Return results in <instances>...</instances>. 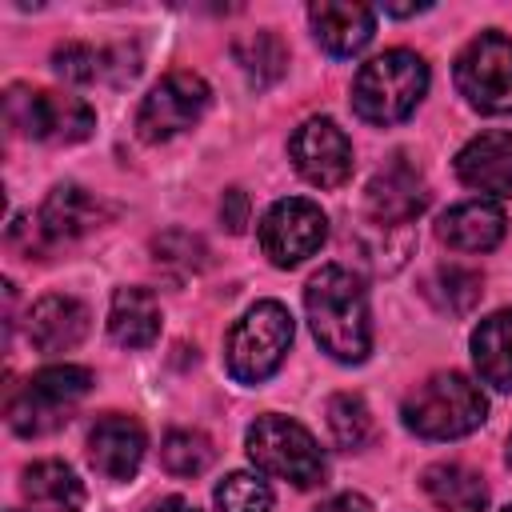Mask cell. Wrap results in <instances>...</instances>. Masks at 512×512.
Returning a JSON list of instances; mask_svg holds the SVG:
<instances>
[{
  "mask_svg": "<svg viewBox=\"0 0 512 512\" xmlns=\"http://www.w3.org/2000/svg\"><path fill=\"white\" fill-rule=\"evenodd\" d=\"M404 428L424 440H456L484 424L488 400L464 372H432L400 404Z\"/></svg>",
  "mask_w": 512,
  "mask_h": 512,
  "instance_id": "obj_3",
  "label": "cell"
},
{
  "mask_svg": "<svg viewBox=\"0 0 512 512\" xmlns=\"http://www.w3.org/2000/svg\"><path fill=\"white\" fill-rule=\"evenodd\" d=\"M292 168L316 188H340L352 176V140L328 116H308L288 140Z\"/></svg>",
  "mask_w": 512,
  "mask_h": 512,
  "instance_id": "obj_11",
  "label": "cell"
},
{
  "mask_svg": "<svg viewBox=\"0 0 512 512\" xmlns=\"http://www.w3.org/2000/svg\"><path fill=\"white\" fill-rule=\"evenodd\" d=\"M420 484L440 512H484L488 508L484 476L464 464H432V468H424Z\"/></svg>",
  "mask_w": 512,
  "mask_h": 512,
  "instance_id": "obj_21",
  "label": "cell"
},
{
  "mask_svg": "<svg viewBox=\"0 0 512 512\" xmlns=\"http://www.w3.org/2000/svg\"><path fill=\"white\" fill-rule=\"evenodd\" d=\"M88 304L76 300V296H64V292H52V296H40L32 308H28V340L36 344V352H68L76 348L84 336H88Z\"/></svg>",
  "mask_w": 512,
  "mask_h": 512,
  "instance_id": "obj_16",
  "label": "cell"
},
{
  "mask_svg": "<svg viewBox=\"0 0 512 512\" xmlns=\"http://www.w3.org/2000/svg\"><path fill=\"white\" fill-rule=\"evenodd\" d=\"M304 312L312 324L316 344L340 360L360 364L372 348V316H368V292L356 272L340 264H324L304 284Z\"/></svg>",
  "mask_w": 512,
  "mask_h": 512,
  "instance_id": "obj_1",
  "label": "cell"
},
{
  "mask_svg": "<svg viewBox=\"0 0 512 512\" xmlns=\"http://www.w3.org/2000/svg\"><path fill=\"white\" fill-rule=\"evenodd\" d=\"M220 220H224L228 232H244V224H248V196H244L240 188H228V192H224V200H220Z\"/></svg>",
  "mask_w": 512,
  "mask_h": 512,
  "instance_id": "obj_29",
  "label": "cell"
},
{
  "mask_svg": "<svg viewBox=\"0 0 512 512\" xmlns=\"http://www.w3.org/2000/svg\"><path fill=\"white\" fill-rule=\"evenodd\" d=\"M160 460H164V468H168L172 476H200V472L216 460V448H212V440H208L204 432H196V428H176V432L164 436Z\"/></svg>",
  "mask_w": 512,
  "mask_h": 512,
  "instance_id": "obj_25",
  "label": "cell"
},
{
  "mask_svg": "<svg viewBox=\"0 0 512 512\" xmlns=\"http://www.w3.org/2000/svg\"><path fill=\"white\" fill-rule=\"evenodd\" d=\"M504 512H512V504H508V508H504Z\"/></svg>",
  "mask_w": 512,
  "mask_h": 512,
  "instance_id": "obj_33",
  "label": "cell"
},
{
  "mask_svg": "<svg viewBox=\"0 0 512 512\" xmlns=\"http://www.w3.org/2000/svg\"><path fill=\"white\" fill-rule=\"evenodd\" d=\"M328 236V216L304 196H284L260 216V248L276 268H296Z\"/></svg>",
  "mask_w": 512,
  "mask_h": 512,
  "instance_id": "obj_10",
  "label": "cell"
},
{
  "mask_svg": "<svg viewBox=\"0 0 512 512\" xmlns=\"http://www.w3.org/2000/svg\"><path fill=\"white\" fill-rule=\"evenodd\" d=\"M108 336L120 348H148L160 336V304L148 288H116L108 304Z\"/></svg>",
  "mask_w": 512,
  "mask_h": 512,
  "instance_id": "obj_19",
  "label": "cell"
},
{
  "mask_svg": "<svg viewBox=\"0 0 512 512\" xmlns=\"http://www.w3.org/2000/svg\"><path fill=\"white\" fill-rule=\"evenodd\" d=\"M24 496L44 512H80L84 508V484L64 460H36L24 468Z\"/></svg>",
  "mask_w": 512,
  "mask_h": 512,
  "instance_id": "obj_22",
  "label": "cell"
},
{
  "mask_svg": "<svg viewBox=\"0 0 512 512\" xmlns=\"http://www.w3.org/2000/svg\"><path fill=\"white\" fill-rule=\"evenodd\" d=\"M456 88L460 96L488 116H508L512 112V40L496 28L480 32L476 40L464 44L456 56Z\"/></svg>",
  "mask_w": 512,
  "mask_h": 512,
  "instance_id": "obj_8",
  "label": "cell"
},
{
  "mask_svg": "<svg viewBox=\"0 0 512 512\" xmlns=\"http://www.w3.org/2000/svg\"><path fill=\"white\" fill-rule=\"evenodd\" d=\"M144 428L132 420V416H120V412H108L96 420V428L88 432V460L100 476L108 480H128L136 476L140 460H144Z\"/></svg>",
  "mask_w": 512,
  "mask_h": 512,
  "instance_id": "obj_13",
  "label": "cell"
},
{
  "mask_svg": "<svg viewBox=\"0 0 512 512\" xmlns=\"http://www.w3.org/2000/svg\"><path fill=\"white\" fill-rule=\"evenodd\" d=\"M316 512H372V504H368V496H360V492H340V496L324 500Z\"/></svg>",
  "mask_w": 512,
  "mask_h": 512,
  "instance_id": "obj_30",
  "label": "cell"
},
{
  "mask_svg": "<svg viewBox=\"0 0 512 512\" xmlns=\"http://www.w3.org/2000/svg\"><path fill=\"white\" fill-rule=\"evenodd\" d=\"M100 220H104V204H100L92 192H84L80 184H56V188L44 196L40 216H36L40 232L48 236V244L80 240V236H88Z\"/></svg>",
  "mask_w": 512,
  "mask_h": 512,
  "instance_id": "obj_17",
  "label": "cell"
},
{
  "mask_svg": "<svg viewBox=\"0 0 512 512\" xmlns=\"http://www.w3.org/2000/svg\"><path fill=\"white\" fill-rule=\"evenodd\" d=\"M244 448H248V460L264 472V476H276V480H288L296 488H316L324 484V452L316 444V436L288 420V416H256L248 436H244Z\"/></svg>",
  "mask_w": 512,
  "mask_h": 512,
  "instance_id": "obj_5",
  "label": "cell"
},
{
  "mask_svg": "<svg viewBox=\"0 0 512 512\" xmlns=\"http://www.w3.org/2000/svg\"><path fill=\"white\" fill-rule=\"evenodd\" d=\"M328 432H332L336 448H344V452L364 448L368 436H372V412H368V404L356 392H336L328 400Z\"/></svg>",
  "mask_w": 512,
  "mask_h": 512,
  "instance_id": "obj_24",
  "label": "cell"
},
{
  "mask_svg": "<svg viewBox=\"0 0 512 512\" xmlns=\"http://www.w3.org/2000/svg\"><path fill=\"white\" fill-rule=\"evenodd\" d=\"M436 236L456 248V252H488L504 240V212L500 204L492 200H464V204H452L440 224H436Z\"/></svg>",
  "mask_w": 512,
  "mask_h": 512,
  "instance_id": "obj_18",
  "label": "cell"
},
{
  "mask_svg": "<svg viewBox=\"0 0 512 512\" xmlns=\"http://www.w3.org/2000/svg\"><path fill=\"white\" fill-rule=\"evenodd\" d=\"M308 24L324 52L356 56L376 32V12L368 4H352V0H316L308 8Z\"/></svg>",
  "mask_w": 512,
  "mask_h": 512,
  "instance_id": "obj_15",
  "label": "cell"
},
{
  "mask_svg": "<svg viewBox=\"0 0 512 512\" xmlns=\"http://www.w3.org/2000/svg\"><path fill=\"white\" fill-rule=\"evenodd\" d=\"M4 120L20 136L48 140V144H76V140H88L96 128V112L80 96L28 88V84H12L4 92Z\"/></svg>",
  "mask_w": 512,
  "mask_h": 512,
  "instance_id": "obj_7",
  "label": "cell"
},
{
  "mask_svg": "<svg viewBox=\"0 0 512 512\" xmlns=\"http://www.w3.org/2000/svg\"><path fill=\"white\" fill-rule=\"evenodd\" d=\"M436 284L444 288V304H448V312H468V308L480 300V292H484L480 272L460 268V264L440 268V272H436Z\"/></svg>",
  "mask_w": 512,
  "mask_h": 512,
  "instance_id": "obj_28",
  "label": "cell"
},
{
  "mask_svg": "<svg viewBox=\"0 0 512 512\" xmlns=\"http://www.w3.org/2000/svg\"><path fill=\"white\" fill-rule=\"evenodd\" d=\"M456 176L488 196H512V132H480L456 152Z\"/></svg>",
  "mask_w": 512,
  "mask_h": 512,
  "instance_id": "obj_14",
  "label": "cell"
},
{
  "mask_svg": "<svg viewBox=\"0 0 512 512\" xmlns=\"http://www.w3.org/2000/svg\"><path fill=\"white\" fill-rule=\"evenodd\" d=\"M424 208H428V184L404 156H396L368 180V212L376 224L408 228Z\"/></svg>",
  "mask_w": 512,
  "mask_h": 512,
  "instance_id": "obj_12",
  "label": "cell"
},
{
  "mask_svg": "<svg viewBox=\"0 0 512 512\" xmlns=\"http://www.w3.org/2000/svg\"><path fill=\"white\" fill-rule=\"evenodd\" d=\"M148 512H200L196 504H188L184 496H164V500H156Z\"/></svg>",
  "mask_w": 512,
  "mask_h": 512,
  "instance_id": "obj_31",
  "label": "cell"
},
{
  "mask_svg": "<svg viewBox=\"0 0 512 512\" xmlns=\"http://www.w3.org/2000/svg\"><path fill=\"white\" fill-rule=\"evenodd\" d=\"M208 84L196 72H168L144 100L136 112V136L144 144H164L172 136H180L184 128H192L204 112H208Z\"/></svg>",
  "mask_w": 512,
  "mask_h": 512,
  "instance_id": "obj_9",
  "label": "cell"
},
{
  "mask_svg": "<svg viewBox=\"0 0 512 512\" xmlns=\"http://www.w3.org/2000/svg\"><path fill=\"white\" fill-rule=\"evenodd\" d=\"M232 56L236 64L244 68V76L256 84V88H268L276 84L284 72H288V48L276 32L260 28V32H248V36H236L232 40Z\"/></svg>",
  "mask_w": 512,
  "mask_h": 512,
  "instance_id": "obj_23",
  "label": "cell"
},
{
  "mask_svg": "<svg viewBox=\"0 0 512 512\" xmlns=\"http://www.w3.org/2000/svg\"><path fill=\"white\" fill-rule=\"evenodd\" d=\"M52 68L72 84H92V80L108 76V52H100L92 44H80V40H68V44H56Z\"/></svg>",
  "mask_w": 512,
  "mask_h": 512,
  "instance_id": "obj_27",
  "label": "cell"
},
{
  "mask_svg": "<svg viewBox=\"0 0 512 512\" xmlns=\"http://www.w3.org/2000/svg\"><path fill=\"white\" fill-rule=\"evenodd\" d=\"M508 464H512V436H508Z\"/></svg>",
  "mask_w": 512,
  "mask_h": 512,
  "instance_id": "obj_32",
  "label": "cell"
},
{
  "mask_svg": "<svg viewBox=\"0 0 512 512\" xmlns=\"http://www.w3.org/2000/svg\"><path fill=\"white\" fill-rule=\"evenodd\" d=\"M92 392V372L80 364H52L32 372L8 400V424L16 436H44L68 420V412Z\"/></svg>",
  "mask_w": 512,
  "mask_h": 512,
  "instance_id": "obj_6",
  "label": "cell"
},
{
  "mask_svg": "<svg viewBox=\"0 0 512 512\" xmlns=\"http://www.w3.org/2000/svg\"><path fill=\"white\" fill-rule=\"evenodd\" d=\"M428 92V64L408 48H388L360 64L352 80V112L376 128L400 124Z\"/></svg>",
  "mask_w": 512,
  "mask_h": 512,
  "instance_id": "obj_2",
  "label": "cell"
},
{
  "mask_svg": "<svg viewBox=\"0 0 512 512\" xmlns=\"http://www.w3.org/2000/svg\"><path fill=\"white\" fill-rule=\"evenodd\" d=\"M216 512H272V488L268 480L252 476V472H232L216 484L212 492Z\"/></svg>",
  "mask_w": 512,
  "mask_h": 512,
  "instance_id": "obj_26",
  "label": "cell"
},
{
  "mask_svg": "<svg viewBox=\"0 0 512 512\" xmlns=\"http://www.w3.org/2000/svg\"><path fill=\"white\" fill-rule=\"evenodd\" d=\"M472 360L484 384H492L496 392H512V308H500L476 324Z\"/></svg>",
  "mask_w": 512,
  "mask_h": 512,
  "instance_id": "obj_20",
  "label": "cell"
},
{
  "mask_svg": "<svg viewBox=\"0 0 512 512\" xmlns=\"http://www.w3.org/2000/svg\"><path fill=\"white\" fill-rule=\"evenodd\" d=\"M292 348V316L280 300H256L224 340L228 376L240 384H264Z\"/></svg>",
  "mask_w": 512,
  "mask_h": 512,
  "instance_id": "obj_4",
  "label": "cell"
}]
</instances>
